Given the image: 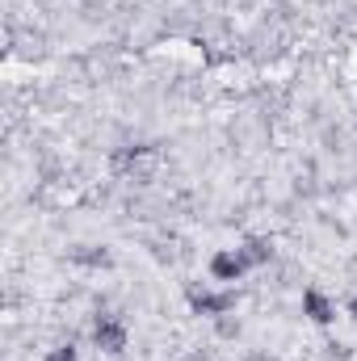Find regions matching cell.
<instances>
[{"label": "cell", "instance_id": "2", "mask_svg": "<svg viewBox=\"0 0 357 361\" xmlns=\"http://www.w3.org/2000/svg\"><path fill=\"white\" fill-rule=\"evenodd\" d=\"M189 302H193V311H202V315H227V311L236 307V294H231V290H227V294H202V290H193Z\"/></svg>", "mask_w": 357, "mask_h": 361}, {"label": "cell", "instance_id": "6", "mask_svg": "<svg viewBox=\"0 0 357 361\" xmlns=\"http://www.w3.org/2000/svg\"><path fill=\"white\" fill-rule=\"evenodd\" d=\"M47 361H76V349H72V345H59V349L47 353Z\"/></svg>", "mask_w": 357, "mask_h": 361}, {"label": "cell", "instance_id": "3", "mask_svg": "<svg viewBox=\"0 0 357 361\" xmlns=\"http://www.w3.org/2000/svg\"><path fill=\"white\" fill-rule=\"evenodd\" d=\"M244 269H248L244 252H214V257H210V273H214L219 281H236Z\"/></svg>", "mask_w": 357, "mask_h": 361}, {"label": "cell", "instance_id": "5", "mask_svg": "<svg viewBox=\"0 0 357 361\" xmlns=\"http://www.w3.org/2000/svg\"><path fill=\"white\" fill-rule=\"evenodd\" d=\"M240 252H244V261H248V265H265V261H269V252H273V248H269L265 240H248V244H244Z\"/></svg>", "mask_w": 357, "mask_h": 361}, {"label": "cell", "instance_id": "4", "mask_svg": "<svg viewBox=\"0 0 357 361\" xmlns=\"http://www.w3.org/2000/svg\"><path fill=\"white\" fill-rule=\"evenodd\" d=\"M303 311H307V315H311L315 324H332V319H337L332 302H328V298H324L320 290H307V294H303Z\"/></svg>", "mask_w": 357, "mask_h": 361}, {"label": "cell", "instance_id": "7", "mask_svg": "<svg viewBox=\"0 0 357 361\" xmlns=\"http://www.w3.org/2000/svg\"><path fill=\"white\" fill-rule=\"evenodd\" d=\"M349 311H353V319H357V298H353V302H349Z\"/></svg>", "mask_w": 357, "mask_h": 361}, {"label": "cell", "instance_id": "1", "mask_svg": "<svg viewBox=\"0 0 357 361\" xmlns=\"http://www.w3.org/2000/svg\"><path fill=\"white\" fill-rule=\"evenodd\" d=\"M92 341H97L101 353H122V349H126V328H122L114 315H101L97 328H92Z\"/></svg>", "mask_w": 357, "mask_h": 361}]
</instances>
